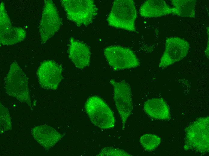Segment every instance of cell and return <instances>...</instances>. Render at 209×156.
Returning <instances> with one entry per match:
<instances>
[{"mask_svg":"<svg viewBox=\"0 0 209 156\" xmlns=\"http://www.w3.org/2000/svg\"><path fill=\"white\" fill-rule=\"evenodd\" d=\"M136 10L133 0H116L107 20L113 27L133 32L136 30Z\"/></svg>","mask_w":209,"mask_h":156,"instance_id":"1","label":"cell"},{"mask_svg":"<svg viewBox=\"0 0 209 156\" xmlns=\"http://www.w3.org/2000/svg\"><path fill=\"white\" fill-rule=\"evenodd\" d=\"M61 4L68 19L77 26H87L97 15L98 9L93 0H62Z\"/></svg>","mask_w":209,"mask_h":156,"instance_id":"2","label":"cell"},{"mask_svg":"<svg viewBox=\"0 0 209 156\" xmlns=\"http://www.w3.org/2000/svg\"><path fill=\"white\" fill-rule=\"evenodd\" d=\"M4 85L9 95L31 107L27 78L15 61L11 66L5 78Z\"/></svg>","mask_w":209,"mask_h":156,"instance_id":"3","label":"cell"},{"mask_svg":"<svg viewBox=\"0 0 209 156\" xmlns=\"http://www.w3.org/2000/svg\"><path fill=\"white\" fill-rule=\"evenodd\" d=\"M85 107L91 121L95 125L104 129L114 128L115 120L114 114L102 98L97 96L90 97Z\"/></svg>","mask_w":209,"mask_h":156,"instance_id":"4","label":"cell"},{"mask_svg":"<svg viewBox=\"0 0 209 156\" xmlns=\"http://www.w3.org/2000/svg\"><path fill=\"white\" fill-rule=\"evenodd\" d=\"M110 83L114 88V98L121 117L122 129L124 130L127 121L133 110L132 94L129 85L124 81L117 82L111 79Z\"/></svg>","mask_w":209,"mask_h":156,"instance_id":"5","label":"cell"},{"mask_svg":"<svg viewBox=\"0 0 209 156\" xmlns=\"http://www.w3.org/2000/svg\"><path fill=\"white\" fill-rule=\"evenodd\" d=\"M62 24L55 4L51 0H45L39 26L41 41L44 44L60 29Z\"/></svg>","mask_w":209,"mask_h":156,"instance_id":"6","label":"cell"},{"mask_svg":"<svg viewBox=\"0 0 209 156\" xmlns=\"http://www.w3.org/2000/svg\"><path fill=\"white\" fill-rule=\"evenodd\" d=\"M104 54L109 65L115 70L134 68L140 64L134 52L126 47L110 46L104 49Z\"/></svg>","mask_w":209,"mask_h":156,"instance_id":"7","label":"cell"},{"mask_svg":"<svg viewBox=\"0 0 209 156\" xmlns=\"http://www.w3.org/2000/svg\"><path fill=\"white\" fill-rule=\"evenodd\" d=\"M189 44L178 37L168 38L165 40V49L160 60L159 67L164 69L179 61L187 55Z\"/></svg>","mask_w":209,"mask_h":156,"instance_id":"8","label":"cell"},{"mask_svg":"<svg viewBox=\"0 0 209 156\" xmlns=\"http://www.w3.org/2000/svg\"><path fill=\"white\" fill-rule=\"evenodd\" d=\"M187 140L191 148L200 152L209 150V117L199 118L188 127Z\"/></svg>","mask_w":209,"mask_h":156,"instance_id":"9","label":"cell"},{"mask_svg":"<svg viewBox=\"0 0 209 156\" xmlns=\"http://www.w3.org/2000/svg\"><path fill=\"white\" fill-rule=\"evenodd\" d=\"M26 31L23 28L12 26L4 3L2 2L0 6V43L7 45L17 43L26 38Z\"/></svg>","mask_w":209,"mask_h":156,"instance_id":"10","label":"cell"},{"mask_svg":"<svg viewBox=\"0 0 209 156\" xmlns=\"http://www.w3.org/2000/svg\"><path fill=\"white\" fill-rule=\"evenodd\" d=\"M62 68L55 61H44L38 68L37 74L41 86L47 89L57 88L62 77Z\"/></svg>","mask_w":209,"mask_h":156,"instance_id":"11","label":"cell"},{"mask_svg":"<svg viewBox=\"0 0 209 156\" xmlns=\"http://www.w3.org/2000/svg\"><path fill=\"white\" fill-rule=\"evenodd\" d=\"M139 13L144 17H159L170 14L177 15V10L164 0H148L141 6Z\"/></svg>","mask_w":209,"mask_h":156,"instance_id":"12","label":"cell"},{"mask_svg":"<svg viewBox=\"0 0 209 156\" xmlns=\"http://www.w3.org/2000/svg\"><path fill=\"white\" fill-rule=\"evenodd\" d=\"M69 56L75 66L79 68L88 66L90 61L91 52L89 47L85 43L70 39Z\"/></svg>","mask_w":209,"mask_h":156,"instance_id":"13","label":"cell"},{"mask_svg":"<svg viewBox=\"0 0 209 156\" xmlns=\"http://www.w3.org/2000/svg\"><path fill=\"white\" fill-rule=\"evenodd\" d=\"M32 134L34 139L46 149L54 146L62 136L53 128L47 125H42L33 128Z\"/></svg>","mask_w":209,"mask_h":156,"instance_id":"14","label":"cell"},{"mask_svg":"<svg viewBox=\"0 0 209 156\" xmlns=\"http://www.w3.org/2000/svg\"><path fill=\"white\" fill-rule=\"evenodd\" d=\"M144 109L148 115L154 118L166 120L169 118V107L162 99L153 98L147 100L144 103Z\"/></svg>","mask_w":209,"mask_h":156,"instance_id":"15","label":"cell"},{"mask_svg":"<svg viewBox=\"0 0 209 156\" xmlns=\"http://www.w3.org/2000/svg\"><path fill=\"white\" fill-rule=\"evenodd\" d=\"M171 4L177 10V15L181 17L194 18L195 0H171Z\"/></svg>","mask_w":209,"mask_h":156,"instance_id":"16","label":"cell"},{"mask_svg":"<svg viewBox=\"0 0 209 156\" xmlns=\"http://www.w3.org/2000/svg\"><path fill=\"white\" fill-rule=\"evenodd\" d=\"M140 142L144 149L147 151H151L154 150L159 146L161 140L159 137L156 135L146 134L141 137Z\"/></svg>","mask_w":209,"mask_h":156,"instance_id":"17","label":"cell"},{"mask_svg":"<svg viewBox=\"0 0 209 156\" xmlns=\"http://www.w3.org/2000/svg\"><path fill=\"white\" fill-rule=\"evenodd\" d=\"M0 104V131L3 132L11 129V124L8 110Z\"/></svg>","mask_w":209,"mask_h":156,"instance_id":"18","label":"cell"},{"mask_svg":"<svg viewBox=\"0 0 209 156\" xmlns=\"http://www.w3.org/2000/svg\"><path fill=\"white\" fill-rule=\"evenodd\" d=\"M97 156H132L123 149L111 147H106L102 148Z\"/></svg>","mask_w":209,"mask_h":156,"instance_id":"19","label":"cell"}]
</instances>
